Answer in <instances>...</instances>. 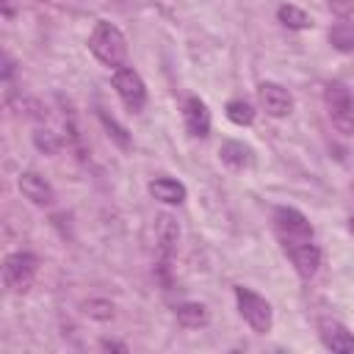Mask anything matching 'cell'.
<instances>
[{
	"label": "cell",
	"mask_w": 354,
	"mask_h": 354,
	"mask_svg": "<svg viewBox=\"0 0 354 354\" xmlns=\"http://www.w3.org/2000/svg\"><path fill=\"white\" fill-rule=\"evenodd\" d=\"M88 47H91L94 58L102 61L105 66L119 69V66H124V61H127V41H124L122 30H119L116 25L105 22V19H100V22L94 25V30H91V36H88Z\"/></svg>",
	"instance_id": "obj_1"
},
{
	"label": "cell",
	"mask_w": 354,
	"mask_h": 354,
	"mask_svg": "<svg viewBox=\"0 0 354 354\" xmlns=\"http://www.w3.org/2000/svg\"><path fill=\"white\" fill-rule=\"evenodd\" d=\"M324 102L332 127L343 136H354V94L343 83H329L324 88Z\"/></svg>",
	"instance_id": "obj_2"
},
{
	"label": "cell",
	"mask_w": 354,
	"mask_h": 354,
	"mask_svg": "<svg viewBox=\"0 0 354 354\" xmlns=\"http://www.w3.org/2000/svg\"><path fill=\"white\" fill-rule=\"evenodd\" d=\"M39 271V260L30 252H14L3 260V285L11 293H25L30 290L33 279Z\"/></svg>",
	"instance_id": "obj_3"
},
{
	"label": "cell",
	"mask_w": 354,
	"mask_h": 354,
	"mask_svg": "<svg viewBox=\"0 0 354 354\" xmlns=\"http://www.w3.org/2000/svg\"><path fill=\"white\" fill-rule=\"evenodd\" d=\"M235 301H238L241 318H243L257 335H266V332L271 329V304H268L260 293H254V290L238 285V288H235Z\"/></svg>",
	"instance_id": "obj_4"
},
{
	"label": "cell",
	"mask_w": 354,
	"mask_h": 354,
	"mask_svg": "<svg viewBox=\"0 0 354 354\" xmlns=\"http://www.w3.org/2000/svg\"><path fill=\"white\" fill-rule=\"evenodd\" d=\"M113 88H116L119 100L124 102V108L130 113L144 111V105H147V86H144V80H141V75L136 69H130V66L113 69Z\"/></svg>",
	"instance_id": "obj_5"
},
{
	"label": "cell",
	"mask_w": 354,
	"mask_h": 354,
	"mask_svg": "<svg viewBox=\"0 0 354 354\" xmlns=\"http://www.w3.org/2000/svg\"><path fill=\"white\" fill-rule=\"evenodd\" d=\"M274 227H277V235H279L282 246L313 241V227L296 207H277L274 210Z\"/></svg>",
	"instance_id": "obj_6"
},
{
	"label": "cell",
	"mask_w": 354,
	"mask_h": 354,
	"mask_svg": "<svg viewBox=\"0 0 354 354\" xmlns=\"http://www.w3.org/2000/svg\"><path fill=\"white\" fill-rule=\"evenodd\" d=\"M257 100H260L263 111L277 119H282L293 111V97L288 94V88H282L279 83H271V80H263L257 86Z\"/></svg>",
	"instance_id": "obj_7"
},
{
	"label": "cell",
	"mask_w": 354,
	"mask_h": 354,
	"mask_svg": "<svg viewBox=\"0 0 354 354\" xmlns=\"http://www.w3.org/2000/svg\"><path fill=\"white\" fill-rule=\"evenodd\" d=\"M285 254L290 257V263H293V268H296L299 277H304V279L315 277V271L321 266V249L313 241L290 243V246H285Z\"/></svg>",
	"instance_id": "obj_8"
},
{
	"label": "cell",
	"mask_w": 354,
	"mask_h": 354,
	"mask_svg": "<svg viewBox=\"0 0 354 354\" xmlns=\"http://www.w3.org/2000/svg\"><path fill=\"white\" fill-rule=\"evenodd\" d=\"M183 122H185L188 136L205 138L210 133V111H207V105L199 97H188L183 102Z\"/></svg>",
	"instance_id": "obj_9"
},
{
	"label": "cell",
	"mask_w": 354,
	"mask_h": 354,
	"mask_svg": "<svg viewBox=\"0 0 354 354\" xmlns=\"http://www.w3.org/2000/svg\"><path fill=\"white\" fill-rule=\"evenodd\" d=\"M155 238H158V254H160V268L169 266L174 249H177V241H180V227L171 216H158V227H155Z\"/></svg>",
	"instance_id": "obj_10"
},
{
	"label": "cell",
	"mask_w": 354,
	"mask_h": 354,
	"mask_svg": "<svg viewBox=\"0 0 354 354\" xmlns=\"http://www.w3.org/2000/svg\"><path fill=\"white\" fill-rule=\"evenodd\" d=\"M19 191H22V196L25 199H30L33 205H53V199H55V191H53V185L44 180V177H39L36 171H25V174H19Z\"/></svg>",
	"instance_id": "obj_11"
},
{
	"label": "cell",
	"mask_w": 354,
	"mask_h": 354,
	"mask_svg": "<svg viewBox=\"0 0 354 354\" xmlns=\"http://www.w3.org/2000/svg\"><path fill=\"white\" fill-rule=\"evenodd\" d=\"M321 343L329 351H340V354L354 351V335L337 321H321Z\"/></svg>",
	"instance_id": "obj_12"
},
{
	"label": "cell",
	"mask_w": 354,
	"mask_h": 354,
	"mask_svg": "<svg viewBox=\"0 0 354 354\" xmlns=\"http://www.w3.org/2000/svg\"><path fill=\"white\" fill-rule=\"evenodd\" d=\"M218 158L221 163H227L230 169H246L254 163V152L252 147H246L243 141H224L218 147Z\"/></svg>",
	"instance_id": "obj_13"
},
{
	"label": "cell",
	"mask_w": 354,
	"mask_h": 354,
	"mask_svg": "<svg viewBox=\"0 0 354 354\" xmlns=\"http://www.w3.org/2000/svg\"><path fill=\"white\" fill-rule=\"evenodd\" d=\"M149 194L166 205H180L185 202V185L180 180H171V177H158L149 183Z\"/></svg>",
	"instance_id": "obj_14"
},
{
	"label": "cell",
	"mask_w": 354,
	"mask_h": 354,
	"mask_svg": "<svg viewBox=\"0 0 354 354\" xmlns=\"http://www.w3.org/2000/svg\"><path fill=\"white\" fill-rule=\"evenodd\" d=\"M177 321H180L183 326H188V329H199V326H205L210 318H207V310H205L202 304L185 301V304L177 307Z\"/></svg>",
	"instance_id": "obj_15"
},
{
	"label": "cell",
	"mask_w": 354,
	"mask_h": 354,
	"mask_svg": "<svg viewBox=\"0 0 354 354\" xmlns=\"http://www.w3.org/2000/svg\"><path fill=\"white\" fill-rule=\"evenodd\" d=\"M329 41L340 53H354V25L351 22H335L329 28Z\"/></svg>",
	"instance_id": "obj_16"
},
{
	"label": "cell",
	"mask_w": 354,
	"mask_h": 354,
	"mask_svg": "<svg viewBox=\"0 0 354 354\" xmlns=\"http://www.w3.org/2000/svg\"><path fill=\"white\" fill-rule=\"evenodd\" d=\"M277 17H279V22H282L285 28H290V30H304V28L313 25V19H310L299 6H279Z\"/></svg>",
	"instance_id": "obj_17"
},
{
	"label": "cell",
	"mask_w": 354,
	"mask_h": 354,
	"mask_svg": "<svg viewBox=\"0 0 354 354\" xmlns=\"http://www.w3.org/2000/svg\"><path fill=\"white\" fill-rule=\"evenodd\" d=\"M227 119L232 124H238V127H246V124L254 122V111H252V105L246 100H230L227 102Z\"/></svg>",
	"instance_id": "obj_18"
},
{
	"label": "cell",
	"mask_w": 354,
	"mask_h": 354,
	"mask_svg": "<svg viewBox=\"0 0 354 354\" xmlns=\"http://www.w3.org/2000/svg\"><path fill=\"white\" fill-rule=\"evenodd\" d=\"M100 122H102V124H105V130H108V133H111V136L116 138V144H119V147H130L127 130H124V127H122V124H119L116 119H111V116H108L105 111H100Z\"/></svg>",
	"instance_id": "obj_19"
},
{
	"label": "cell",
	"mask_w": 354,
	"mask_h": 354,
	"mask_svg": "<svg viewBox=\"0 0 354 354\" xmlns=\"http://www.w3.org/2000/svg\"><path fill=\"white\" fill-rule=\"evenodd\" d=\"M36 147H39V149H44V152H55V149H58V141L53 138V133L39 130V133H36Z\"/></svg>",
	"instance_id": "obj_20"
},
{
	"label": "cell",
	"mask_w": 354,
	"mask_h": 354,
	"mask_svg": "<svg viewBox=\"0 0 354 354\" xmlns=\"http://www.w3.org/2000/svg\"><path fill=\"white\" fill-rule=\"evenodd\" d=\"M329 8L337 17H348V14H354V0H329Z\"/></svg>",
	"instance_id": "obj_21"
},
{
	"label": "cell",
	"mask_w": 354,
	"mask_h": 354,
	"mask_svg": "<svg viewBox=\"0 0 354 354\" xmlns=\"http://www.w3.org/2000/svg\"><path fill=\"white\" fill-rule=\"evenodd\" d=\"M102 348H116V351H127V346H122V343H111V340H102Z\"/></svg>",
	"instance_id": "obj_22"
},
{
	"label": "cell",
	"mask_w": 354,
	"mask_h": 354,
	"mask_svg": "<svg viewBox=\"0 0 354 354\" xmlns=\"http://www.w3.org/2000/svg\"><path fill=\"white\" fill-rule=\"evenodd\" d=\"M348 232H351V235H354V216H351V218H348Z\"/></svg>",
	"instance_id": "obj_23"
},
{
	"label": "cell",
	"mask_w": 354,
	"mask_h": 354,
	"mask_svg": "<svg viewBox=\"0 0 354 354\" xmlns=\"http://www.w3.org/2000/svg\"><path fill=\"white\" fill-rule=\"evenodd\" d=\"M8 3H11V0H3V6H6V8H8Z\"/></svg>",
	"instance_id": "obj_24"
}]
</instances>
